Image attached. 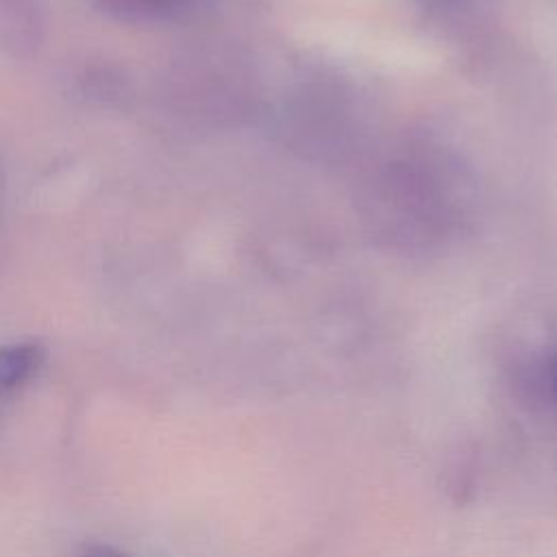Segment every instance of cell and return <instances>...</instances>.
<instances>
[{
	"instance_id": "1",
	"label": "cell",
	"mask_w": 557,
	"mask_h": 557,
	"mask_svg": "<svg viewBox=\"0 0 557 557\" xmlns=\"http://www.w3.org/2000/svg\"><path fill=\"white\" fill-rule=\"evenodd\" d=\"M44 350L35 342L0 346V396L17 392L41 368Z\"/></svg>"
},
{
	"instance_id": "2",
	"label": "cell",
	"mask_w": 557,
	"mask_h": 557,
	"mask_svg": "<svg viewBox=\"0 0 557 557\" xmlns=\"http://www.w3.org/2000/svg\"><path fill=\"white\" fill-rule=\"evenodd\" d=\"M83 557H128V555L113 546H91Z\"/></svg>"
},
{
	"instance_id": "3",
	"label": "cell",
	"mask_w": 557,
	"mask_h": 557,
	"mask_svg": "<svg viewBox=\"0 0 557 557\" xmlns=\"http://www.w3.org/2000/svg\"><path fill=\"white\" fill-rule=\"evenodd\" d=\"M553 385H555V394H557V361H555V368H553Z\"/></svg>"
}]
</instances>
